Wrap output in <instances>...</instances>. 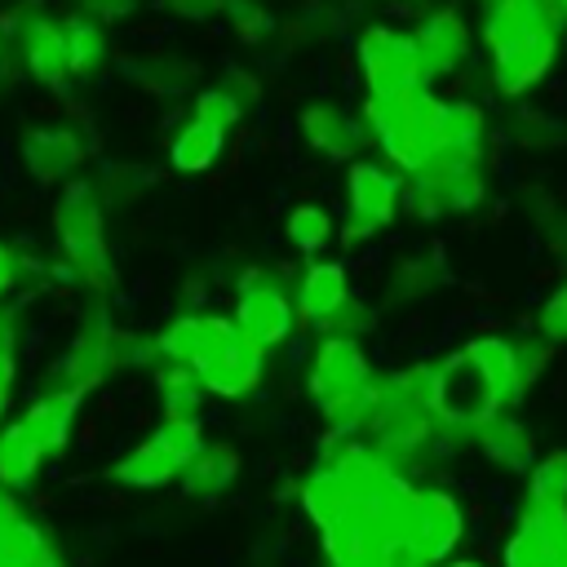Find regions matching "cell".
<instances>
[{
	"instance_id": "cell-1",
	"label": "cell",
	"mask_w": 567,
	"mask_h": 567,
	"mask_svg": "<svg viewBox=\"0 0 567 567\" xmlns=\"http://www.w3.org/2000/svg\"><path fill=\"white\" fill-rule=\"evenodd\" d=\"M443 111H447V102L434 97L430 84H421V89H403L390 97H368L363 124L390 164L416 173L443 142Z\"/></svg>"
},
{
	"instance_id": "cell-2",
	"label": "cell",
	"mask_w": 567,
	"mask_h": 567,
	"mask_svg": "<svg viewBox=\"0 0 567 567\" xmlns=\"http://www.w3.org/2000/svg\"><path fill=\"white\" fill-rule=\"evenodd\" d=\"M53 235L62 248V261L71 279L89 284L93 292L111 288V252H106V226H102V199L97 186L75 177L53 199Z\"/></svg>"
},
{
	"instance_id": "cell-3",
	"label": "cell",
	"mask_w": 567,
	"mask_h": 567,
	"mask_svg": "<svg viewBox=\"0 0 567 567\" xmlns=\"http://www.w3.org/2000/svg\"><path fill=\"white\" fill-rule=\"evenodd\" d=\"M501 408H505L501 390L492 385V377L478 368V359L470 350H456L443 363H434V372H430V412L443 425L478 430Z\"/></svg>"
},
{
	"instance_id": "cell-4",
	"label": "cell",
	"mask_w": 567,
	"mask_h": 567,
	"mask_svg": "<svg viewBox=\"0 0 567 567\" xmlns=\"http://www.w3.org/2000/svg\"><path fill=\"white\" fill-rule=\"evenodd\" d=\"M354 58H359V75L368 97H390L403 89H421L425 80V62L416 49V35L390 22H368L354 35Z\"/></svg>"
},
{
	"instance_id": "cell-5",
	"label": "cell",
	"mask_w": 567,
	"mask_h": 567,
	"mask_svg": "<svg viewBox=\"0 0 567 567\" xmlns=\"http://www.w3.org/2000/svg\"><path fill=\"white\" fill-rule=\"evenodd\" d=\"M297 306L288 301L284 284L275 270L266 266H252L239 275V292H235V323L244 337H252L261 350H275L292 337L297 328Z\"/></svg>"
},
{
	"instance_id": "cell-6",
	"label": "cell",
	"mask_w": 567,
	"mask_h": 567,
	"mask_svg": "<svg viewBox=\"0 0 567 567\" xmlns=\"http://www.w3.org/2000/svg\"><path fill=\"white\" fill-rule=\"evenodd\" d=\"M399 199H403L399 173H390L377 159H350V168H346V204H350V217L341 226V239L346 244H363L377 230H385L394 221V213H399Z\"/></svg>"
},
{
	"instance_id": "cell-7",
	"label": "cell",
	"mask_w": 567,
	"mask_h": 567,
	"mask_svg": "<svg viewBox=\"0 0 567 567\" xmlns=\"http://www.w3.org/2000/svg\"><path fill=\"white\" fill-rule=\"evenodd\" d=\"M13 44H18V58L27 66V75L44 89H66L75 80V66H71V44H66V27L62 18H49V13H18L13 18Z\"/></svg>"
},
{
	"instance_id": "cell-8",
	"label": "cell",
	"mask_w": 567,
	"mask_h": 567,
	"mask_svg": "<svg viewBox=\"0 0 567 567\" xmlns=\"http://www.w3.org/2000/svg\"><path fill=\"white\" fill-rule=\"evenodd\" d=\"M368 381H372V368H368L363 346L354 337H341V332H328V341H319V350L306 368V394L315 399L319 412L359 394Z\"/></svg>"
},
{
	"instance_id": "cell-9",
	"label": "cell",
	"mask_w": 567,
	"mask_h": 567,
	"mask_svg": "<svg viewBox=\"0 0 567 567\" xmlns=\"http://www.w3.org/2000/svg\"><path fill=\"white\" fill-rule=\"evenodd\" d=\"M558 49H563V31H532L523 40L496 49L492 53V89L501 97H523L554 71Z\"/></svg>"
},
{
	"instance_id": "cell-10",
	"label": "cell",
	"mask_w": 567,
	"mask_h": 567,
	"mask_svg": "<svg viewBox=\"0 0 567 567\" xmlns=\"http://www.w3.org/2000/svg\"><path fill=\"white\" fill-rule=\"evenodd\" d=\"M195 372H199V381L208 385V394H217V399H244V394H252V390L261 385L266 350H261L252 337H244L239 323H235V332H230L213 354H204V359L195 363Z\"/></svg>"
},
{
	"instance_id": "cell-11",
	"label": "cell",
	"mask_w": 567,
	"mask_h": 567,
	"mask_svg": "<svg viewBox=\"0 0 567 567\" xmlns=\"http://www.w3.org/2000/svg\"><path fill=\"white\" fill-rule=\"evenodd\" d=\"M297 133H301V142L319 159H354V151L372 137L368 124H363V115H350L332 97H310L297 111Z\"/></svg>"
},
{
	"instance_id": "cell-12",
	"label": "cell",
	"mask_w": 567,
	"mask_h": 567,
	"mask_svg": "<svg viewBox=\"0 0 567 567\" xmlns=\"http://www.w3.org/2000/svg\"><path fill=\"white\" fill-rule=\"evenodd\" d=\"M532 31H567V9L558 0H496L483 4L478 40L487 53L532 35Z\"/></svg>"
},
{
	"instance_id": "cell-13",
	"label": "cell",
	"mask_w": 567,
	"mask_h": 567,
	"mask_svg": "<svg viewBox=\"0 0 567 567\" xmlns=\"http://www.w3.org/2000/svg\"><path fill=\"white\" fill-rule=\"evenodd\" d=\"M412 35H416V49H421V62H425V80L452 75L474 49V31H470V22H465V13L456 4L430 9L412 27Z\"/></svg>"
},
{
	"instance_id": "cell-14",
	"label": "cell",
	"mask_w": 567,
	"mask_h": 567,
	"mask_svg": "<svg viewBox=\"0 0 567 567\" xmlns=\"http://www.w3.org/2000/svg\"><path fill=\"white\" fill-rule=\"evenodd\" d=\"M18 151H22V168L44 186L66 182L84 164V137L71 124H35V128H27Z\"/></svg>"
},
{
	"instance_id": "cell-15",
	"label": "cell",
	"mask_w": 567,
	"mask_h": 567,
	"mask_svg": "<svg viewBox=\"0 0 567 567\" xmlns=\"http://www.w3.org/2000/svg\"><path fill=\"white\" fill-rule=\"evenodd\" d=\"M58 554L40 523L22 514V501L13 487L0 483V567H53Z\"/></svg>"
},
{
	"instance_id": "cell-16",
	"label": "cell",
	"mask_w": 567,
	"mask_h": 567,
	"mask_svg": "<svg viewBox=\"0 0 567 567\" xmlns=\"http://www.w3.org/2000/svg\"><path fill=\"white\" fill-rule=\"evenodd\" d=\"M461 505L447 496V492H416V509H412V545L425 563H443L456 540H461Z\"/></svg>"
},
{
	"instance_id": "cell-17",
	"label": "cell",
	"mask_w": 567,
	"mask_h": 567,
	"mask_svg": "<svg viewBox=\"0 0 567 567\" xmlns=\"http://www.w3.org/2000/svg\"><path fill=\"white\" fill-rule=\"evenodd\" d=\"M235 332V319H226V315H182V319H173V323H164V332L155 337V346H159V359H182V363H199L204 354H213L226 337Z\"/></svg>"
},
{
	"instance_id": "cell-18",
	"label": "cell",
	"mask_w": 567,
	"mask_h": 567,
	"mask_svg": "<svg viewBox=\"0 0 567 567\" xmlns=\"http://www.w3.org/2000/svg\"><path fill=\"white\" fill-rule=\"evenodd\" d=\"M350 301V275L341 261H310L297 279V315L306 323L332 319Z\"/></svg>"
},
{
	"instance_id": "cell-19",
	"label": "cell",
	"mask_w": 567,
	"mask_h": 567,
	"mask_svg": "<svg viewBox=\"0 0 567 567\" xmlns=\"http://www.w3.org/2000/svg\"><path fill=\"white\" fill-rule=\"evenodd\" d=\"M182 461H177V452L159 439V434H151L146 443H137V447H128L115 465H111V478L120 483V487H137V492H151V487H164V483H173V478H182Z\"/></svg>"
},
{
	"instance_id": "cell-20",
	"label": "cell",
	"mask_w": 567,
	"mask_h": 567,
	"mask_svg": "<svg viewBox=\"0 0 567 567\" xmlns=\"http://www.w3.org/2000/svg\"><path fill=\"white\" fill-rule=\"evenodd\" d=\"M221 151H226V128H217V124L190 115V120L173 133V142H168V164H173L177 173H208V168L221 159Z\"/></svg>"
},
{
	"instance_id": "cell-21",
	"label": "cell",
	"mask_w": 567,
	"mask_h": 567,
	"mask_svg": "<svg viewBox=\"0 0 567 567\" xmlns=\"http://www.w3.org/2000/svg\"><path fill=\"white\" fill-rule=\"evenodd\" d=\"M239 474V452L230 443H204L199 456L182 470V492L195 501H213L221 496Z\"/></svg>"
},
{
	"instance_id": "cell-22",
	"label": "cell",
	"mask_w": 567,
	"mask_h": 567,
	"mask_svg": "<svg viewBox=\"0 0 567 567\" xmlns=\"http://www.w3.org/2000/svg\"><path fill=\"white\" fill-rule=\"evenodd\" d=\"M44 452H40V443L22 430V421H9V425H0V483L4 487H27V483H35V474L44 470Z\"/></svg>"
},
{
	"instance_id": "cell-23",
	"label": "cell",
	"mask_w": 567,
	"mask_h": 567,
	"mask_svg": "<svg viewBox=\"0 0 567 567\" xmlns=\"http://www.w3.org/2000/svg\"><path fill=\"white\" fill-rule=\"evenodd\" d=\"M155 381H159V394H164V416L199 421L208 385L199 381V372H195L190 363H182V359H164V368L155 372Z\"/></svg>"
},
{
	"instance_id": "cell-24",
	"label": "cell",
	"mask_w": 567,
	"mask_h": 567,
	"mask_svg": "<svg viewBox=\"0 0 567 567\" xmlns=\"http://www.w3.org/2000/svg\"><path fill=\"white\" fill-rule=\"evenodd\" d=\"M195 75H199V66L186 53H168V49L128 62V80L142 84L146 93H182V89H190Z\"/></svg>"
},
{
	"instance_id": "cell-25",
	"label": "cell",
	"mask_w": 567,
	"mask_h": 567,
	"mask_svg": "<svg viewBox=\"0 0 567 567\" xmlns=\"http://www.w3.org/2000/svg\"><path fill=\"white\" fill-rule=\"evenodd\" d=\"M66 27V44H71V66H75V80H89L106 66V22H97L93 13H71L62 18Z\"/></svg>"
},
{
	"instance_id": "cell-26",
	"label": "cell",
	"mask_w": 567,
	"mask_h": 567,
	"mask_svg": "<svg viewBox=\"0 0 567 567\" xmlns=\"http://www.w3.org/2000/svg\"><path fill=\"white\" fill-rule=\"evenodd\" d=\"M478 447H483V456H492L496 465H509V470L532 461V434L518 421H501V416L483 421L478 425Z\"/></svg>"
},
{
	"instance_id": "cell-27",
	"label": "cell",
	"mask_w": 567,
	"mask_h": 567,
	"mask_svg": "<svg viewBox=\"0 0 567 567\" xmlns=\"http://www.w3.org/2000/svg\"><path fill=\"white\" fill-rule=\"evenodd\" d=\"M284 235H288V244H292L297 252L315 257V252H323V248L332 244L337 226H332V213H328L323 204H297V208L288 213V221H284Z\"/></svg>"
},
{
	"instance_id": "cell-28",
	"label": "cell",
	"mask_w": 567,
	"mask_h": 567,
	"mask_svg": "<svg viewBox=\"0 0 567 567\" xmlns=\"http://www.w3.org/2000/svg\"><path fill=\"white\" fill-rule=\"evenodd\" d=\"M483 133H487V120H483V111L474 102H447V111H443V142L439 146L483 155Z\"/></svg>"
},
{
	"instance_id": "cell-29",
	"label": "cell",
	"mask_w": 567,
	"mask_h": 567,
	"mask_svg": "<svg viewBox=\"0 0 567 567\" xmlns=\"http://www.w3.org/2000/svg\"><path fill=\"white\" fill-rule=\"evenodd\" d=\"M527 501L532 505H567V447L549 452L527 483Z\"/></svg>"
},
{
	"instance_id": "cell-30",
	"label": "cell",
	"mask_w": 567,
	"mask_h": 567,
	"mask_svg": "<svg viewBox=\"0 0 567 567\" xmlns=\"http://www.w3.org/2000/svg\"><path fill=\"white\" fill-rule=\"evenodd\" d=\"M505 567H554L549 545H545V536L536 532V523L527 514H518L514 536L505 540Z\"/></svg>"
},
{
	"instance_id": "cell-31",
	"label": "cell",
	"mask_w": 567,
	"mask_h": 567,
	"mask_svg": "<svg viewBox=\"0 0 567 567\" xmlns=\"http://www.w3.org/2000/svg\"><path fill=\"white\" fill-rule=\"evenodd\" d=\"M190 115H199V120H208V124H217V128H235L239 120H244V102L226 89V84H213V89H199L195 93V111Z\"/></svg>"
},
{
	"instance_id": "cell-32",
	"label": "cell",
	"mask_w": 567,
	"mask_h": 567,
	"mask_svg": "<svg viewBox=\"0 0 567 567\" xmlns=\"http://www.w3.org/2000/svg\"><path fill=\"white\" fill-rule=\"evenodd\" d=\"M221 18L235 27V35L244 44H257V40H266L275 31V18H270V9L261 0H226V13Z\"/></svg>"
},
{
	"instance_id": "cell-33",
	"label": "cell",
	"mask_w": 567,
	"mask_h": 567,
	"mask_svg": "<svg viewBox=\"0 0 567 567\" xmlns=\"http://www.w3.org/2000/svg\"><path fill=\"white\" fill-rule=\"evenodd\" d=\"M523 514H527V518L536 523V532L545 536L554 567H567V505H532V501H527Z\"/></svg>"
},
{
	"instance_id": "cell-34",
	"label": "cell",
	"mask_w": 567,
	"mask_h": 567,
	"mask_svg": "<svg viewBox=\"0 0 567 567\" xmlns=\"http://www.w3.org/2000/svg\"><path fill=\"white\" fill-rule=\"evenodd\" d=\"M13 377H18V315L4 306L0 310V416L13 394Z\"/></svg>"
},
{
	"instance_id": "cell-35",
	"label": "cell",
	"mask_w": 567,
	"mask_h": 567,
	"mask_svg": "<svg viewBox=\"0 0 567 567\" xmlns=\"http://www.w3.org/2000/svg\"><path fill=\"white\" fill-rule=\"evenodd\" d=\"M328 31H332V18L319 9V4H310V9H301L297 18H288L284 27H279V35L284 40H297V44H323L328 40Z\"/></svg>"
},
{
	"instance_id": "cell-36",
	"label": "cell",
	"mask_w": 567,
	"mask_h": 567,
	"mask_svg": "<svg viewBox=\"0 0 567 567\" xmlns=\"http://www.w3.org/2000/svg\"><path fill=\"white\" fill-rule=\"evenodd\" d=\"M536 328H540V337H545V341H567V284H563V288L540 306Z\"/></svg>"
},
{
	"instance_id": "cell-37",
	"label": "cell",
	"mask_w": 567,
	"mask_h": 567,
	"mask_svg": "<svg viewBox=\"0 0 567 567\" xmlns=\"http://www.w3.org/2000/svg\"><path fill=\"white\" fill-rule=\"evenodd\" d=\"M168 13L182 22H208L226 13V0H168Z\"/></svg>"
},
{
	"instance_id": "cell-38",
	"label": "cell",
	"mask_w": 567,
	"mask_h": 567,
	"mask_svg": "<svg viewBox=\"0 0 567 567\" xmlns=\"http://www.w3.org/2000/svg\"><path fill=\"white\" fill-rule=\"evenodd\" d=\"M221 84H226V89H230V93L244 102V111H252V106L261 102V80H257L252 71H244V66H235V71H230Z\"/></svg>"
},
{
	"instance_id": "cell-39",
	"label": "cell",
	"mask_w": 567,
	"mask_h": 567,
	"mask_svg": "<svg viewBox=\"0 0 567 567\" xmlns=\"http://www.w3.org/2000/svg\"><path fill=\"white\" fill-rule=\"evenodd\" d=\"M13 284H18V252L0 239V297H4Z\"/></svg>"
},
{
	"instance_id": "cell-40",
	"label": "cell",
	"mask_w": 567,
	"mask_h": 567,
	"mask_svg": "<svg viewBox=\"0 0 567 567\" xmlns=\"http://www.w3.org/2000/svg\"><path fill=\"white\" fill-rule=\"evenodd\" d=\"M447 567H483V563H447Z\"/></svg>"
},
{
	"instance_id": "cell-41",
	"label": "cell",
	"mask_w": 567,
	"mask_h": 567,
	"mask_svg": "<svg viewBox=\"0 0 567 567\" xmlns=\"http://www.w3.org/2000/svg\"><path fill=\"white\" fill-rule=\"evenodd\" d=\"M0 53H4V31H0Z\"/></svg>"
},
{
	"instance_id": "cell-42",
	"label": "cell",
	"mask_w": 567,
	"mask_h": 567,
	"mask_svg": "<svg viewBox=\"0 0 567 567\" xmlns=\"http://www.w3.org/2000/svg\"><path fill=\"white\" fill-rule=\"evenodd\" d=\"M558 4H563V9H567V0H558Z\"/></svg>"
}]
</instances>
